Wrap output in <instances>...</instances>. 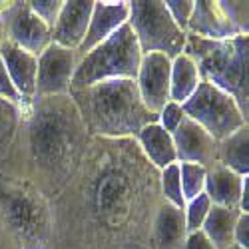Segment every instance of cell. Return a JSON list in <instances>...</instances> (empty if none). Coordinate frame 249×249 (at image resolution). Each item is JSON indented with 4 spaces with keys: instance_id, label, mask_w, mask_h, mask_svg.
<instances>
[{
    "instance_id": "cell-1",
    "label": "cell",
    "mask_w": 249,
    "mask_h": 249,
    "mask_svg": "<svg viewBox=\"0 0 249 249\" xmlns=\"http://www.w3.org/2000/svg\"><path fill=\"white\" fill-rule=\"evenodd\" d=\"M70 100L90 134L102 138L138 136L148 124L158 122L140 98L136 80H106L72 90Z\"/></svg>"
},
{
    "instance_id": "cell-2",
    "label": "cell",
    "mask_w": 249,
    "mask_h": 249,
    "mask_svg": "<svg viewBox=\"0 0 249 249\" xmlns=\"http://www.w3.org/2000/svg\"><path fill=\"white\" fill-rule=\"evenodd\" d=\"M247 36H235L230 40H203L194 34H185V48L197 66L199 80L210 82L215 88L230 94L241 112L247 116L249 86H247Z\"/></svg>"
},
{
    "instance_id": "cell-3",
    "label": "cell",
    "mask_w": 249,
    "mask_h": 249,
    "mask_svg": "<svg viewBox=\"0 0 249 249\" xmlns=\"http://www.w3.org/2000/svg\"><path fill=\"white\" fill-rule=\"evenodd\" d=\"M140 62L142 52L138 40L126 22L108 40L78 58L70 92L106 80H136Z\"/></svg>"
},
{
    "instance_id": "cell-4",
    "label": "cell",
    "mask_w": 249,
    "mask_h": 249,
    "mask_svg": "<svg viewBox=\"0 0 249 249\" xmlns=\"http://www.w3.org/2000/svg\"><path fill=\"white\" fill-rule=\"evenodd\" d=\"M128 4V26L142 54H163L174 60L183 52L185 32L178 28L161 0H134Z\"/></svg>"
},
{
    "instance_id": "cell-5",
    "label": "cell",
    "mask_w": 249,
    "mask_h": 249,
    "mask_svg": "<svg viewBox=\"0 0 249 249\" xmlns=\"http://www.w3.org/2000/svg\"><path fill=\"white\" fill-rule=\"evenodd\" d=\"M181 108L185 116L199 124L217 142L247 126V116L241 112L237 102L227 92L203 80H199L196 92L181 104Z\"/></svg>"
},
{
    "instance_id": "cell-6",
    "label": "cell",
    "mask_w": 249,
    "mask_h": 249,
    "mask_svg": "<svg viewBox=\"0 0 249 249\" xmlns=\"http://www.w3.org/2000/svg\"><path fill=\"white\" fill-rule=\"evenodd\" d=\"M2 30L4 40L32 56H40L50 44V28L40 20L28 2H10L2 12Z\"/></svg>"
},
{
    "instance_id": "cell-7",
    "label": "cell",
    "mask_w": 249,
    "mask_h": 249,
    "mask_svg": "<svg viewBox=\"0 0 249 249\" xmlns=\"http://www.w3.org/2000/svg\"><path fill=\"white\" fill-rule=\"evenodd\" d=\"M78 64L74 50L50 44L38 56V74H36V100L68 96L72 76Z\"/></svg>"
},
{
    "instance_id": "cell-8",
    "label": "cell",
    "mask_w": 249,
    "mask_h": 249,
    "mask_svg": "<svg viewBox=\"0 0 249 249\" xmlns=\"http://www.w3.org/2000/svg\"><path fill=\"white\" fill-rule=\"evenodd\" d=\"M170 70H172V60L168 56L142 54L136 86L143 106L156 116L170 102Z\"/></svg>"
},
{
    "instance_id": "cell-9",
    "label": "cell",
    "mask_w": 249,
    "mask_h": 249,
    "mask_svg": "<svg viewBox=\"0 0 249 249\" xmlns=\"http://www.w3.org/2000/svg\"><path fill=\"white\" fill-rule=\"evenodd\" d=\"M172 138L179 163H196L205 170L217 165V140L188 116L181 120Z\"/></svg>"
},
{
    "instance_id": "cell-10",
    "label": "cell",
    "mask_w": 249,
    "mask_h": 249,
    "mask_svg": "<svg viewBox=\"0 0 249 249\" xmlns=\"http://www.w3.org/2000/svg\"><path fill=\"white\" fill-rule=\"evenodd\" d=\"M94 10V0H64L56 24L52 26V44L68 50H78L88 32Z\"/></svg>"
},
{
    "instance_id": "cell-11",
    "label": "cell",
    "mask_w": 249,
    "mask_h": 249,
    "mask_svg": "<svg viewBox=\"0 0 249 249\" xmlns=\"http://www.w3.org/2000/svg\"><path fill=\"white\" fill-rule=\"evenodd\" d=\"M130 4L128 2H94L92 18L88 24V32L82 40L80 48L76 50V58H82L92 48L108 40L118 28L128 22Z\"/></svg>"
},
{
    "instance_id": "cell-12",
    "label": "cell",
    "mask_w": 249,
    "mask_h": 249,
    "mask_svg": "<svg viewBox=\"0 0 249 249\" xmlns=\"http://www.w3.org/2000/svg\"><path fill=\"white\" fill-rule=\"evenodd\" d=\"M185 34H194L203 40H230L239 34V30L231 24L219 2L210 0H194V14Z\"/></svg>"
},
{
    "instance_id": "cell-13",
    "label": "cell",
    "mask_w": 249,
    "mask_h": 249,
    "mask_svg": "<svg viewBox=\"0 0 249 249\" xmlns=\"http://www.w3.org/2000/svg\"><path fill=\"white\" fill-rule=\"evenodd\" d=\"M0 58H2L6 72L12 80L22 104H30L36 100V74H38V58L24 52L10 42H2L0 46Z\"/></svg>"
},
{
    "instance_id": "cell-14",
    "label": "cell",
    "mask_w": 249,
    "mask_h": 249,
    "mask_svg": "<svg viewBox=\"0 0 249 249\" xmlns=\"http://www.w3.org/2000/svg\"><path fill=\"white\" fill-rule=\"evenodd\" d=\"M247 176H239L231 170L215 165L207 170L203 194L210 197L212 205L227 207V210H239V197Z\"/></svg>"
},
{
    "instance_id": "cell-15",
    "label": "cell",
    "mask_w": 249,
    "mask_h": 249,
    "mask_svg": "<svg viewBox=\"0 0 249 249\" xmlns=\"http://www.w3.org/2000/svg\"><path fill=\"white\" fill-rule=\"evenodd\" d=\"M136 138L140 142V146L143 148V152H146V156L150 158V161L158 170H163L178 161L174 138L170 132H165L158 122L143 126Z\"/></svg>"
},
{
    "instance_id": "cell-16",
    "label": "cell",
    "mask_w": 249,
    "mask_h": 249,
    "mask_svg": "<svg viewBox=\"0 0 249 249\" xmlns=\"http://www.w3.org/2000/svg\"><path fill=\"white\" fill-rule=\"evenodd\" d=\"M217 165L239 176H249V126L217 142Z\"/></svg>"
},
{
    "instance_id": "cell-17",
    "label": "cell",
    "mask_w": 249,
    "mask_h": 249,
    "mask_svg": "<svg viewBox=\"0 0 249 249\" xmlns=\"http://www.w3.org/2000/svg\"><path fill=\"white\" fill-rule=\"evenodd\" d=\"M185 217L183 210L163 203L156 215V239L160 249H178L185 241Z\"/></svg>"
},
{
    "instance_id": "cell-18",
    "label": "cell",
    "mask_w": 249,
    "mask_h": 249,
    "mask_svg": "<svg viewBox=\"0 0 249 249\" xmlns=\"http://www.w3.org/2000/svg\"><path fill=\"white\" fill-rule=\"evenodd\" d=\"M199 84L196 62L188 54H179L172 60L170 70V102L185 104Z\"/></svg>"
},
{
    "instance_id": "cell-19",
    "label": "cell",
    "mask_w": 249,
    "mask_h": 249,
    "mask_svg": "<svg viewBox=\"0 0 249 249\" xmlns=\"http://www.w3.org/2000/svg\"><path fill=\"white\" fill-rule=\"evenodd\" d=\"M239 213H243V212L212 205L210 213H207V217L201 225V231L215 245V249H225L233 243V230H235V221H237Z\"/></svg>"
},
{
    "instance_id": "cell-20",
    "label": "cell",
    "mask_w": 249,
    "mask_h": 249,
    "mask_svg": "<svg viewBox=\"0 0 249 249\" xmlns=\"http://www.w3.org/2000/svg\"><path fill=\"white\" fill-rule=\"evenodd\" d=\"M20 116H22V106L0 98V154L10 146L20 124Z\"/></svg>"
},
{
    "instance_id": "cell-21",
    "label": "cell",
    "mask_w": 249,
    "mask_h": 249,
    "mask_svg": "<svg viewBox=\"0 0 249 249\" xmlns=\"http://www.w3.org/2000/svg\"><path fill=\"white\" fill-rule=\"evenodd\" d=\"M205 176H207V170L201 168V165L179 163V183H181V194H183L185 201H190V199H194V197L203 194Z\"/></svg>"
},
{
    "instance_id": "cell-22",
    "label": "cell",
    "mask_w": 249,
    "mask_h": 249,
    "mask_svg": "<svg viewBox=\"0 0 249 249\" xmlns=\"http://www.w3.org/2000/svg\"><path fill=\"white\" fill-rule=\"evenodd\" d=\"M161 192H163L165 203L178 207V210H183L185 207L181 183H179V163L178 161L161 170Z\"/></svg>"
},
{
    "instance_id": "cell-23",
    "label": "cell",
    "mask_w": 249,
    "mask_h": 249,
    "mask_svg": "<svg viewBox=\"0 0 249 249\" xmlns=\"http://www.w3.org/2000/svg\"><path fill=\"white\" fill-rule=\"evenodd\" d=\"M212 210V201L205 194L185 201V207H183V217H185V231L188 233H194V231H199L201 225L207 217Z\"/></svg>"
},
{
    "instance_id": "cell-24",
    "label": "cell",
    "mask_w": 249,
    "mask_h": 249,
    "mask_svg": "<svg viewBox=\"0 0 249 249\" xmlns=\"http://www.w3.org/2000/svg\"><path fill=\"white\" fill-rule=\"evenodd\" d=\"M219 4L223 8V12L227 14V18L231 20V24L239 30V34L247 36L249 32V6L247 2H237V0H231V2H227V0H219Z\"/></svg>"
},
{
    "instance_id": "cell-25",
    "label": "cell",
    "mask_w": 249,
    "mask_h": 249,
    "mask_svg": "<svg viewBox=\"0 0 249 249\" xmlns=\"http://www.w3.org/2000/svg\"><path fill=\"white\" fill-rule=\"evenodd\" d=\"M28 4L34 10V14L52 30V26L56 24V20L60 16L64 0H28Z\"/></svg>"
},
{
    "instance_id": "cell-26",
    "label": "cell",
    "mask_w": 249,
    "mask_h": 249,
    "mask_svg": "<svg viewBox=\"0 0 249 249\" xmlns=\"http://www.w3.org/2000/svg\"><path fill=\"white\" fill-rule=\"evenodd\" d=\"M163 6L170 12L172 20L178 24L179 30H188L190 18L194 14V0H165Z\"/></svg>"
},
{
    "instance_id": "cell-27",
    "label": "cell",
    "mask_w": 249,
    "mask_h": 249,
    "mask_svg": "<svg viewBox=\"0 0 249 249\" xmlns=\"http://www.w3.org/2000/svg\"><path fill=\"white\" fill-rule=\"evenodd\" d=\"M185 118L183 114V108H181V104H176V102H168L165 106L160 110L158 114V124L165 130V132H170L174 134L176 128L181 124V120Z\"/></svg>"
},
{
    "instance_id": "cell-28",
    "label": "cell",
    "mask_w": 249,
    "mask_h": 249,
    "mask_svg": "<svg viewBox=\"0 0 249 249\" xmlns=\"http://www.w3.org/2000/svg\"><path fill=\"white\" fill-rule=\"evenodd\" d=\"M0 98H4L8 102H12V104H18V106H24L22 100H20V96H18V92H16V88L12 86V80H10L8 72H6V66H4L2 58H0Z\"/></svg>"
},
{
    "instance_id": "cell-29",
    "label": "cell",
    "mask_w": 249,
    "mask_h": 249,
    "mask_svg": "<svg viewBox=\"0 0 249 249\" xmlns=\"http://www.w3.org/2000/svg\"><path fill=\"white\" fill-rule=\"evenodd\" d=\"M233 243L243 249H249V213H239L233 230Z\"/></svg>"
},
{
    "instance_id": "cell-30",
    "label": "cell",
    "mask_w": 249,
    "mask_h": 249,
    "mask_svg": "<svg viewBox=\"0 0 249 249\" xmlns=\"http://www.w3.org/2000/svg\"><path fill=\"white\" fill-rule=\"evenodd\" d=\"M183 249H215V245L210 239H207L205 233L199 230V231H194V233L185 235Z\"/></svg>"
},
{
    "instance_id": "cell-31",
    "label": "cell",
    "mask_w": 249,
    "mask_h": 249,
    "mask_svg": "<svg viewBox=\"0 0 249 249\" xmlns=\"http://www.w3.org/2000/svg\"><path fill=\"white\" fill-rule=\"evenodd\" d=\"M4 42V30H2V16H0V46Z\"/></svg>"
},
{
    "instance_id": "cell-32",
    "label": "cell",
    "mask_w": 249,
    "mask_h": 249,
    "mask_svg": "<svg viewBox=\"0 0 249 249\" xmlns=\"http://www.w3.org/2000/svg\"><path fill=\"white\" fill-rule=\"evenodd\" d=\"M225 249H243V247H239V245H235V243H231L230 247H225Z\"/></svg>"
}]
</instances>
